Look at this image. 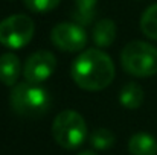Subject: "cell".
Segmentation results:
<instances>
[{
    "instance_id": "16",
    "label": "cell",
    "mask_w": 157,
    "mask_h": 155,
    "mask_svg": "<svg viewBox=\"0 0 157 155\" xmlns=\"http://www.w3.org/2000/svg\"><path fill=\"white\" fill-rule=\"evenodd\" d=\"M78 155H98L96 152H93V151H84V152H81V154Z\"/></svg>"
},
{
    "instance_id": "9",
    "label": "cell",
    "mask_w": 157,
    "mask_h": 155,
    "mask_svg": "<svg viewBox=\"0 0 157 155\" xmlns=\"http://www.w3.org/2000/svg\"><path fill=\"white\" fill-rule=\"evenodd\" d=\"M128 151L131 155H157V140L147 132H137L130 138Z\"/></svg>"
},
{
    "instance_id": "3",
    "label": "cell",
    "mask_w": 157,
    "mask_h": 155,
    "mask_svg": "<svg viewBox=\"0 0 157 155\" xmlns=\"http://www.w3.org/2000/svg\"><path fill=\"white\" fill-rule=\"evenodd\" d=\"M87 135V125L79 113L66 109L55 117L52 123V137L61 148L76 149L86 142Z\"/></svg>"
},
{
    "instance_id": "5",
    "label": "cell",
    "mask_w": 157,
    "mask_h": 155,
    "mask_svg": "<svg viewBox=\"0 0 157 155\" xmlns=\"http://www.w3.org/2000/svg\"><path fill=\"white\" fill-rule=\"evenodd\" d=\"M35 24L25 14L9 15L0 21V44L8 49H21L34 37Z\"/></svg>"
},
{
    "instance_id": "7",
    "label": "cell",
    "mask_w": 157,
    "mask_h": 155,
    "mask_svg": "<svg viewBox=\"0 0 157 155\" xmlns=\"http://www.w3.org/2000/svg\"><path fill=\"white\" fill-rule=\"evenodd\" d=\"M56 68V58L52 52L38 50L34 52L25 62L23 76L28 82L41 84L48 81Z\"/></svg>"
},
{
    "instance_id": "14",
    "label": "cell",
    "mask_w": 157,
    "mask_h": 155,
    "mask_svg": "<svg viewBox=\"0 0 157 155\" xmlns=\"http://www.w3.org/2000/svg\"><path fill=\"white\" fill-rule=\"evenodd\" d=\"M116 142V137L114 134L107 129V128H99V129H95L92 134H90V143L95 149H99V151H105V149H110Z\"/></svg>"
},
{
    "instance_id": "6",
    "label": "cell",
    "mask_w": 157,
    "mask_h": 155,
    "mask_svg": "<svg viewBox=\"0 0 157 155\" xmlns=\"http://www.w3.org/2000/svg\"><path fill=\"white\" fill-rule=\"evenodd\" d=\"M52 43L64 52H79L87 44V34L76 23H58L51 32Z\"/></svg>"
},
{
    "instance_id": "12",
    "label": "cell",
    "mask_w": 157,
    "mask_h": 155,
    "mask_svg": "<svg viewBox=\"0 0 157 155\" xmlns=\"http://www.w3.org/2000/svg\"><path fill=\"white\" fill-rule=\"evenodd\" d=\"M98 0H75V11L72 12V18L79 26H87L93 21L96 14Z\"/></svg>"
},
{
    "instance_id": "15",
    "label": "cell",
    "mask_w": 157,
    "mask_h": 155,
    "mask_svg": "<svg viewBox=\"0 0 157 155\" xmlns=\"http://www.w3.org/2000/svg\"><path fill=\"white\" fill-rule=\"evenodd\" d=\"M59 2H61V0H23L25 6H26L29 11L38 12V14L53 11V9L59 5Z\"/></svg>"
},
{
    "instance_id": "11",
    "label": "cell",
    "mask_w": 157,
    "mask_h": 155,
    "mask_svg": "<svg viewBox=\"0 0 157 155\" xmlns=\"http://www.w3.org/2000/svg\"><path fill=\"white\" fill-rule=\"evenodd\" d=\"M144 90L139 84L136 82H128L122 87L121 93H119V102L122 106L128 108V109H136L144 103Z\"/></svg>"
},
{
    "instance_id": "8",
    "label": "cell",
    "mask_w": 157,
    "mask_h": 155,
    "mask_svg": "<svg viewBox=\"0 0 157 155\" xmlns=\"http://www.w3.org/2000/svg\"><path fill=\"white\" fill-rule=\"evenodd\" d=\"M20 73H21V65L17 55L11 52L3 53L0 56V82L8 87H14L15 82L18 81Z\"/></svg>"
},
{
    "instance_id": "13",
    "label": "cell",
    "mask_w": 157,
    "mask_h": 155,
    "mask_svg": "<svg viewBox=\"0 0 157 155\" xmlns=\"http://www.w3.org/2000/svg\"><path fill=\"white\" fill-rule=\"evenodd\" d=\"M140 31L150 40L157 41V3L148 6L140 17Z\"/></svg>"
},
{
    "instance_id": "2",
    "label": "cell",
    "mask_w": 157,
    "mask_h": 155,
    "mask_svg": "<svg viewBox=\"0 0 157 155\" xmlns=\"http://www.w3.org/2000/svg\"><path fill=\"white\" fill-rule=\"evenodd\" d=\"M11 108L21 117L38 119L44 116L52 105V98L40 84L20 82L15 84L9 94Z\"/></svg>"
},
{
    "instance_id": "1",
    "label": "cell",
    "mask_w": 157,
    "mask_h": 155,
    "mask_svg": "<svg viewBox=\"0 0 157 155\" xmlns=\"http://www.w3.org/2000/svg\"><path fill=\"white\" fill-rule=\"evenodd\" d=\"M70 73L75 84L82 90L99 91L113 82L114 64L101 49H87L72 62Z\"/></svg>"
},
{
    "instance_id": "10",
    "label": "cell",
    "mask_w": 157,
    "mask_h": 155,
    "mask_svg": "<svg viewBox=\"0 0 157 155\" xmlns=\"http://www.w3.org/2000/svg\"><path fill=\"white\" fill-rule=\"evenodd\" d=\"M93 41L98 47H110L116 38V24L110 18L99 20L92 32Z\"/></svg>"
},
{
    "instance_id": "4",
    "label": "cell",
    "mask_w": 157,
    "mask_h": 155,
    "mask_svg": "<svg viewBox=\"0 0 157 155\" xmlns=\"http://www.w3.org/2000/svg\"><path fill=\"white\" fill-rule=\"evenodd\" d=\"M121 64L133 76H153L157 73V49L145 41H131L121 52Z\"/></svg>"
}]
</instances>
